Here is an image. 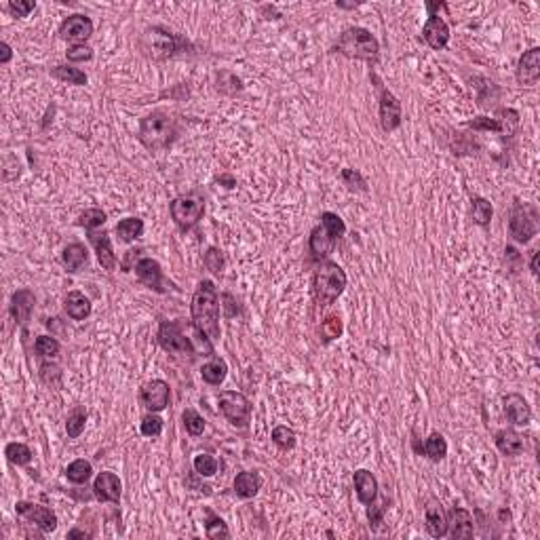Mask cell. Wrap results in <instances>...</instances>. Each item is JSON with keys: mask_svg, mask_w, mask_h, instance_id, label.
<instances>
[{"mask_svg": "<svg viewBox=\"0 0 540 540\" xmlns=\"http://www.w3.org/2000/svg\"><path fill=\"white\" fill-rule=\"evenodd\" d=\"M89 241H91L93 247H95V254H97V260H100L102 268H104V270H114V268H116V256H114L110 236H108L106 232H95V230H91V232H89Z\"/></svg>", "mask_w": 540, "mask_h": 540, "instance_id": "cb8c5ba5", "label": "cell"}, {"mask_svg": "<svg viewBox=\"0 0 540 540\" xmlns=\"http://www.w3.org/2000/svg\"><path fill=\"white\" fill-rule=\"evenodd\" d=\"M353 481H355L359 503H363V505L376 503V498H378V481H376V477H373L365 469H359V471H355Z\"/></svg>", "mask_w": 540, "mask_h": 540, "instance_id": "7402d4cb", "label": "cell"}, {"mask_svg": "<svg viewBox=\"0 0 540 540\" xmlns=\"http://www.w3.org/2000/svg\"><path fill=\"white\" fill-rule=\"evenodd\" d=\"M51 74L62 82H68V85H85L87 82V74L80 68H72V66H55Z\"/></svg>", "mask_w": 540, "mask_h": 540, "instance_id": "d6a6232c", "label": "cell"}, {"mask_svg": "<svg viewBox=\"0 0 540 540\" xmlns=\"http://www.w3.org/2000/svg\"><path fill=\"white\" fill-rule=\"evenodd\" d=\"M272 443H274L277 447H281V449H292V447L296 445V433H294V429H289V427H285V425L274 427V431H272Z\"/></svg>", "mask_w": 540, "mask_h": 540, "instance_id": "60d3db41", "label": "cell"}, {"mask_svg": "<svg viewBox=\"0 0 540 540\" xmlns=\"http://www.w3.org/2000/svg\"><path fill=\"white\" fill-rule=\"evenodd\" d=\"M66 57H68V62H72V64L89 62V59L93 57V49L87 47V45H72V47L66 51Z\"/></svg>", "mask_w": 540, "mask_h": 540, "instance_id": "c3c4849f", "label": "cell"}, {"mask_svg": "<svg viewBox=\"0 0 540 540\" xmlns=\"http://www.w3.org/2000/svg\"><path fill=\"white\" fill-rule=\"evenodd\" d=\"M142 435L144 437H158L162 433V418L156 416V411H150L148 416L142 418Z\"/></svg>", "mask_w": 540, "mask_h": 540, "instance_id": "f6af8a7d", "label": "cell"}, {"mask_svg": "<svg viewBox=\"0 0 540 540\" xmlns=\"http://www.w3.org/2000/svg\"><path fill=\"white\" fill-rule=\"evenodd\" d=\"M218 403H220V411L222 416L239 429H245L249 425V416H252V403L249 399L236 391H222L218 395Z\"/></svg>", "mask_w": 540, "mask_h": 540, "instance_id": "ba28073f", "label": "cell"}, {"mask_svg": "<svg viewBox=\"0 0 540 540\" xmlns=\"http://www.w3.org/2000/svg\"><path fill=\"white\" fill-rule=\"evenodd\" d=\"M422 36L427 40V45L435 51H441L447 47L449 40V28L447 24L439 17V15H429L425 28H422Z\"/></svg>", "mask_w": 540, "mask_h": 540, "instance_id": "2e32d148", "label": "cell"}, {"mask_svg": "<svg viewBox=\"0 0 540 540\" xmlns=\"http://www.w3.org/2000/svg\"><path fill=\"white\" fill-rule=\"evenodd\" d=\"M93 34V21L87 15H70L59 26V36L68 43L74 45H85Z\"/></svg>", "mask_w": 540, "mask_h": 540, "instance_id": "30bf717a", "label": "cell"}, {"mask_svg": "<svg viewBox=\"0 0 540 540\" xmlns=\"http://www.w3.org/2000/svg\"><path fill=\"white\" fill-rule=\"evenodd\" d=\"M68 538H91V532H82V530H72V532H68Z\"/></svg>", "mask_w": 540, "mask_h": 540, "instance_id": "db71d44e", "label": "cell"}, {"mask_svg": "<svg viewBox=\"0 0 540 540\" xmlns=\"http://www.w3.org/2000/svg\"><path fill=\"white\" fill-rule=\"evenodd\" d=\"M180 45H182V38L176 36L174 32H169L167 28L162 26H152V28H146L142 38H140V47L142 51L156 59V62H162V59H169L174 57L178 51H180Z\"/></svg>", "mask_w": 540, "mask_h": 540, "instance_id": "8992f818", "label": "cell"}, {"mask_svg": "<svg viewBox=\"0 0 540 540\" xmlns=\"http://www.w3.org/2000/svg\"><path fill=\"white\" fill-rule=\"evenodd\" d=\"M218 182L224 184V188H234V186H236V182H234L232 176H222V178H218Z\"/></svg>", "mask_w": 540, "mask_h": 540, "instance_id": "f5cc1de1", "label": "cell"}, {"mask_svg": "<svg viewBox=\"0 0 540 540\" xmlns=\"http://www.w3.org/2000/svg\"><path fill=\"white\" fill-rule=\"evenodd\" d=\"M15 511H17L19 517H24L26 521L38 525L43 532H53L57 528V515L51 509L43 507V505H34V503L21 501V503L15 505Z\"/></svg>", "mask_w": 540, "mask_h": 540, "instance_id": "8fae6325", "label": "cell"}, {"mask_svg": "<svg viewBox=\"0 0 540 540\" xmlns=\"http://www.w3.org/2000/svg\"><path fill=\"white\" fill-rule=\"evenodd\" d=\"M509 234L517 243H528L536 234L534 218L525 212V207L521 203H515V207H513V214L509 220Z\"/></svg>", "mask_w": 540, "mask_h": 540, "instance_id": "4fadbf2b", "label": "cell"}, {"mask_svg": "<svg viewBox=\"0 0 540 540\" xmlns=\"http://www.w3.org/2000/svg\"><path fill=\"white\" fill-rule=\"evenodd\" d=\"M169 212H171V218H174L176 226L182 232H188V230H192L201 222V218L205 214V203H203V198L192 196V194L178 196V198L171 201Z\"/></svg>", "mask_w": 540, "mask_h": 540, "instance_id": "52a82bcc", "label": "cell"}, {"mask_svg": "<svg viewBox=\"0 0 540 540\" xmlns=\"http://www.w3.org/2000/svg\"><path fill=\"white\" fill-rule=\"evenodd\" d=\"M136 274H138V279H140L146 287L154 289V292H158V294H165V287H162V270H160V264H158L156 260H152V258H140V260L136 262Z\"/></svg>", "mask_w": 540, "mask_h": 540, "instance_id": "ac0fdd59", "label": "cell"}, {"mask_svg": "<svg viewBox=\"0 0 540 540\" xmlns=\"http://www.w3.org/2000/svg\"><path fill=\"white\" fill-rule=\"evenodd\" d=\"M11 55H13L11 47H9L7 43H3V57H0V62H3V64H7V62L11 59Z\"/></svg>", "mask_w": 540, "mask_h": 540, "instance_id": "11a10c76", "label": "cell"}, {"mask_svg": "<svg viewBox=\"0 0 540 540\" xmlns=\"http://www.w3.org/2000/svg\"><path fill=\"white\" fill-rule=\"evenodd\" d=\"M87 260H89V252H87V247L80 243H70L62 254V262L66 264V268L70 272H78L87 264Z\"/></svg>", "mask_w": 540, "mask_h": 540, "instance_id": "83f0119b", "label": "cell"}, {"mask_svg": "<svg viewBox=\"0 0 540 540\" xmlns=\"http://www.w3.org/2000/svg\"><path fill=\"white\" fill-rule=\"evenodd\" d=\"M85 425H87V411L85 407H74L68 418H66V433L70 439H76L82 435V431H85Z\"/></svg>", "mask_w": 540, "mask_h": 540, "instance_id": "1f68e13d", "label": "cell"}, {"mask_svg": "<svg viewBox=\"0 0 540 540\" xmlns=\"http://www.w3.org/2000/svg\"><path fill=\"white\" fill-rule=\"evenodd\" d=\"M64 308L68 313L70 319L74 321H85L91 315V300L82 294V292H68L66 300H64Z\"/></svg>", "mask_w": 540, "mask_h": 540, "instance_id": "d4e9b609", "label": "cell"}, {"mask_svg": "<svg viewBox=\"0 0 540 540\" xmlns=\"http://www.w3.org/2000/svg\"><path fill=\"white\" fill-rule=\"evenodd\" d=\"M262 487V477L256 471H243L234 477V492L241 498H254Z\"/></svg>", "mask_w": 540, "mask_h": 540, "instance_id": "4316f807", "label": "cell"}, {"mask_svg": "<svg viewBox=\"0 0 540 540\" xmlns=\"http://www.w3.org/2000/svg\"><path fill=\"white\" fill-rule=\"evenodd\" d=\"M194 471L201 475V477H212L218 473V460L214 458L212 454H198L194 463H192Z\"/></svg>", "mask_w": 540, "mask_h": 540, "instance_id": "f35d334b", "label": "cell"}, {"mask_svg": "<svg viewBox=\"0 0 540 540\" xmlns=\"http://www.w3.org/2000/svg\"><path fill=\"white\" fill-rule=\"evenodd\" d=\"M420 451H425V456H429L433 463H439L447 456V441L441 433H431Z\"/></svg>", "mask_w": 540, "mask_h": 540, "instance_id": "f546056e", "label": "cell"}, {"mask_svg": "<svg viewBox=\"0 0 540 540\" xmlns=\"http://www.w3.org/2000/svg\"><path fill=\"white\" fill-rule=\"evenodd\" d=\"M538 78H540V49L534 47L519 57L517 80L521 82V85H536Z\"/></svg>", "mask_w": 540, "mask_h": 540, "instance_id": "ffe728a7", "label": "cell"}, {"mask_svg": "<svg viewBox=\"0 0 540 540\" xmlns=\"http://www.w3.org/2000/svg\"><path fill=\"white\" fill-rule=\"evenodd\" d=\"M91 473H93L91 463L82 460V458L70 463L68 469H66V477H68V481H72V483H87L89 477H91Z\"/></svg>", "mask_w": 540, "mask_h": 540, "instance_id": "e575fe53", "label": "cell"}, {"mask_svg": "<svg viewBox=\"0 0 540 540\" xmlns=\"http://www.w3.org/2000/svg\"><path fill=\"white\" fill-rule=\"evenodd\" d=\"M59 342L53 336H38L34 342V351L40 357H57L59 355Z\"/></svg>", "mask_w": 540, "mask_h": 540, "instance_id": "b9f144b4", "label": "cell"}, {"mask_svg": "<svg viewBox=\"0 0 540 540\" xmlns=\"http://www.w3.org/2000/svg\"><path fill=\"white\" fill-rule=\"evenodd\" d=\"M530 268L534 274H538V252H532V262H530Z\"/></svg>", "mask_w": 540, "mask_h": 540, "instance_id": "9f6ffc18", "label": "cell"}, {"mask_svg": "<svg viewBox=\"0 0 540 540\" xmlns=\"http://www.w3.org/2000/svg\"><path fill=\"white\" fill-rule=\"evenodd\" d=\"M5 456L9 458V463H13V465H17V467H24V465H28V463L32 460L30 447H28L26 443H17V441L9 443V445L5 447Z\"/></svg>", "mask_w": 540, "mask_h": 540, "instance_id": "d590c367", "label": "cell"}, {"mask_svg": "<svg viewBox=\"0 0 540 540\" xmlns=\"http://www.w3.org/2000/svg\"><path fill=\"white\" fill-rule=\"evenodd\" d=\"M93 494L100 503H118L120 501V479L110 471L100 473L93 481Z\"/></svg>", "mask_w": 540, "mask_h": 540, "instance_id": "e0dca14e", "label": "cell"}, {"mask_svg": "<svg viewBox=\"0 0 540 540\" xmlns=\"http://www.w3.org/2000/svg\"><path fill=\"white\" fill-rule=\"evenodd\" d=\"M346 234V224L340 216L325 212L321 214V222L319 226L310 232V241H308V249L310 254L317 260L327 258L331 252H334L336 243Z\"/></svg>", "mask_w": 540, "mask_h": 540, "instance_id": "3957f363", "label": "cell"}, {"mask_svg": "<svg viewBox=\"0 0 540 540\" xmlns=\"http://www.w3.org/2000/svg\"><path fill=\"white\" fill-rule=\"evenodd\" d=\"M348 283V277L346 272L342 270V266H338L336 262H325L321 264L317 270H315V277H313V296H315V302L325 308L329 304H334L342 292L344 287Z\"/></svg>", "mask_w": 540, "mask_h": 540, "instance_id": "7a4b0ae2", "label": "cell"}, {"mask_svg": "<svg viewBox=\"0 0 540 540\" xmlns=\"http://www.w3.org/2000/svg\"><path fill=\"white\" fill-rule=\"evenodd\" d=\"M503 403H505V416L511 425H515V427H528L530 425L532 409L521 395L511 393L503 399Z\"/></svg>", "mask_w": 540, "mask_h": 540, "instance_id": "9a60e30c", "label": "cell"}, {"mask_svg": "<svg viewBox=\"0 0 540 540\" xmlns=\"http://www.w3.org/2000/svg\"><path fill=\"white\" fill-rule=\"evenodd\" d=\"M222 300H224V306H226V317H234V298L230 294H224Z\"/></svg>", "mask_w": 540, "mask_h": 540, "instance_id": "816d5d0a", "label": "cell"}, {"mask_svg": "<svg viewBox=\"0 0 540 540\" xmlns=\"http://www.w3.org/2000/svg\"><path fill=\"white\" fill-rule=\"evenodd\" d=\"M174 136H176V124H174V118L167 112L154 110L152 114L142 118L138 138L148 150L156 152V150L167 148L171 144Z\"/></svg>", "mask_w": 540, "mask_h": 540, "instance_id": "277c9868", "label": "cell"}, {"mask_svg": "<svg viewBox=\"0 0 540 540\" xmlns=\"http://www.w3.org/2000/svg\"><path fill=\"white\" fill-rule=\"evenodd\" d=\"M226 373H228V365L220 357H214L210 363H205L201 367V376L210 387H220L226 380Z\"/></svg>", "mask_w": 540, "mask_h": 540, "instance_id": "f1b7e54d", "label": "cell"}, {"mask_svg": "<svg viewBox=\"0 0 540 540\" xmlns=\"http://www.w3.org/2000/svg\"><path fill=\"white\" fill-rule=\"evenodd\" d=\"M169 397H171V391L165 380H152V382L144 384L140 391V403L148 411H162L169 405Z\"/></svg>", "mask_w": 540, "mask_h": 540, "instance_id": "7c38bea8", "label": "cell"}, {"mask_svg": "<svg viewBox=\"0 0 540 540\" xmlns=\"http://www.w3.org/2000/svg\"><path fill=\"white\" fill-rule=\"evenodd\" d=\"M471 210H473V220L477 226H487L492 222V216H494V207L487 198H481V196H475L471 201Z\"/></svg>", "mask_w": 540, "mask_h": 540, "instance_id": "836d02e7", "label": "cell"}, {"mask_svg": "<svg viewBox=\"0 0 540 540\" xmlns=\"http://www.w3.org/2000/svg\"><path fill=\"white\" fill-rule=\"evenodd\" d=\"M116 234L120 236V241L131 243L144 234V222L140 218H124L116 224Z\"/></svg>", "mask_w": 540, "mask_h": 540, "instance_id": "4dcf8cb0", "label": "cell"}, {"mask_svg": "<svg viewBox=\"0 0 540 540\" xmlns=\"http://www.w3.org/2000/svg\"><path fill=\"white\" fill-rule=\"evenodd\" d=\"M471 127H473V129H481V131H503V122L496 120V118L479 116V118L471 120Z\"/></svg>", "mask_w": 540, "mask_h": 540, "instance_id": "681fc988", "label": "cell"}, {"mask_svg": "<svg viewBox=\"0 0 540 540\" xmlns=\"http://www.w3.org/2000/svg\"><path fill=\"white\" fill-rule=\"evenodd\" d=\"M158 344L174 355H194L192 340L182 331V325L178 321H162L158 327Z\"/></svg>", "mask_w": 540, "mask_h": 540, "instance_id": "9c48e42d", "label": "cell"}, {"mask_svg": "<svg viewBox=\"0 0 540 540\" xmlns=\"http://www.w3.org/2000/svg\"><path fill=\"white\" fill-rule=\"evenodd\" d=\"M34 304H36V298L34 294L30 292V289H19V292L13 294L11 298V315L13 319L19 323V325H26L34 313Z\"/></svg>", "mask_w": 540, "mask_h": 540, "instance_id": "603a6c76", "label": "cell"}, {"mask_svg": "<svg viewBox=\"0 0 540 540\" xmlns=\"http://www.w3.org/2000/svg\"><path fill=\"white\" fill-rule=\"evenodd\" d=\"M9 9L15 17H28L36 9V3H32V0H11Z\"/></svg>", "mask_w": 540, "mask_h": 540, "instance_id": "f907efd6", "label": "cell"}, {"mask_svg": "<svg viewBox=\"0 0 540 540\" xmlns=\"http://www.w3.org/2000/svg\"><path fill=\"white\" fill-rule=\"evenodd\" d=\"M496 447L501 449L505 456H519L523 451V439L519 433H515L513 429H503L494 435Z\"/></svg>", "mask_w": 540, "mask_h": 540, "instance_id": "484cf974", "label": "cell"}, {"mask_svg": "<svg viewBox=\"0 0 540 540\" xmlns=\"http://www.w3.org/2000/svg\"><path fill=\"white\" fill-rule=\"evenodd\" d=\"M340 334H342V321H340V317H327V319L321 323V338H323V342L336 340Z\"/></svg>", "mask_w": 540, "mask_h": 540, "instance_id": "7bdbcfd3", "label": "cell"}, {"mask_svg": "<svg viewBox=\"0 0 540 540\" xmlns=\"http://www.w3.org/2000/svg\"><path fill=\"white\" fill-rule=\"evenodd\" d=\"M401 102L389 91V89H382L380 91V124L382 129L387 133L395 131L399 124H401Z\"/></svg>", "mask_w": 540, "mask_h": 540, "instance_id": "5bb4252c", "label": "cell"}, {"mask_svg": "<svg viewBox=\"0 0 540 540\" xmlns=\"http://www.w3.org/2000/svg\"><path fill=\"white\" fill-rule=\"evenodd\" d=\"M340 178H342V182H344L351 190H359V192H365V190H367V182H365L363 176H361L359 171H355V169H344V171L340 174Z\"/></svg>", "mask_w": 540, "mask_h": 540, "instance_id": "7dc6e473", "label": "cell"}, {"mask_svg": "<svg viewBox=\"0 0 540 540\" xmlns=\"http://www.w3.org/2000/svg\"><path fill=\"white\" fill-rule=\"evenodd\" d=\"M387 503L389 501H382V505H367V519H369V525L371 530H380L382 523H384V511H387Z\"/></svg>", "mask_w": 540, "mask_h": 540, "instance_id": "bcb514c9", "label": "cell"}, {"mask_svg": "<svg viewBox=\"0 0 540 540\" xmlns=\"http://www.w3.org/2000/svg\"><path fill=\"white\" fill-rule=\"evenodd\" d=\"M182 420H184V429H186V433H188L190 437H201V435H203V431H205V420H203V416H201L196 409H192V407L184 409Z\"/></svg>", "mask_w": 540, "mask_h": 540, "instance_id": "74e56055", "label": "cell"}, {"mask_svg": "<svg viewBox=\"0 0 540 540\" xmlns=\"http://www.w3.org/2000/svg\"><path fill=\"white\" fill-rule=\"evenodd\" d=\"M78 224L85 228V230L91 232V230H95V228H100V226L106 224V214H104L102 210H97V207H93V210H87V212L80 214Z\"/></svg>", "mask_w": 540, "mask_h": 540, "instance_id": "ab89813d", "label": "cell"}, {"mask_svg": "<svg viewBox=\"0 0 540 540\" xmlns=\"http://www.w3.org/2000/svg\"><path fill=\"white\" fill-rule=\"evenodd\" d=\"M205 266H207V270H212L214 274H220V272L224 270L226 258H224V254L220 252L218 247H210V249H207V254H205Z\"/></svg>", "mask_w": 540, "mask_h": 540, "instance_id": "ee69618b", "label": "cell"}, {"mask_svg": "<svg viewBox=\"0 0 540 540\" xmlns=\"http://www.w3.org/2000/svg\"><path fill=\"white\" fill-rule=\"evenodd\" d=\"M220 296L218 289L212 281H201L196 292L192 296L190 313L192 323L201 336H205L210 342L220 340Z\"/></svg>", "mask_w": 540, "mask_h": 540, "instance_id": "6da1fadb", "label": "cell"}, {"mask_svg": "<svg viewBox=\"0 0 540 540\" xmlns=\"http://www.w3.org/2000/svg\"><path fill=\"white\" fill-rule=\"evenodd\" d=\"M338 53L351 57V59H365V62H378L380 57V45L376 36L365 28H348L342 32V36L336 43Z\"/></svg>", "mask_w": 540, "mask_h": 540, "instance_id": "5b68a950", "label": "cell"}, {"mask_svg": "<svg viewBox=\"0 0 540 540\" xmlns=\"http://www.w3.org/2000/svg\"><path fill=\"white\" fill-rule=\"evenodd\" d=\"M205 534L214 538V540H220V538H228L230 532H228V525L224 523V519H220L216 513L207 511V521H205Z\"/></svg>", "mask_w": 540, "mask_h": 540, "instance_id": "8d00e7d4", "label": "cell"}, {"mask_svg": "<svg viewBox=\"0 0 540 540\" xmlns=\"http://www.w3.org/2000/svg\"><path fill=\"white\" fill-rule=\"evenodd\" d=\"M473 515L460 507H454L447 513V534L451 538H471L473 536Z\"/></svg>", "mask_w": 540, "mask_h": 540, "instance_id": "44dd1931", "label": "cell"}, {"mask_svg": "<svg viewBox=\"0 0 540 540\" xmlns=\"http://www.w3.org/2000/svg\"><path fill=\"white\" fill-rule=\"evenodd\" d=\"M425 525L433 538H443L447 534V515H445L441 503L435 501V498H431L425 507Z\"/></svg>", "mask_w": 540, "mask_h": 540, "instance_id": "d6986e66", "label": "cell"}]
</instances>
